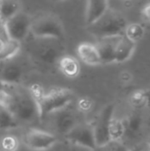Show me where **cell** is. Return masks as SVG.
<instances>
[{"label": "cell", "mask_w": 150, "mask_h": 151, "mask_svg": "<svg viewBox=\"0 0 150 151\" xmlns=\"http://www.w3.org/2000/svg\"><path fill=\"white\" fill-rule=\"evenodd\" d=\"M149 151H150V136H149Z\"/></svg>", "instance_id": "cell-32"}, {"label": "cell", "mask_w": 150, "mask_h": 151, "mask_svg": "<svg viewBox=\"0 0 150 151\" xmlns=\"http://www.w3.org/2000/svg\"><path fill=\"white\" fill-rule=\"evenodd\" d=\"M126 19L118 12L108 9L96 21L87 26L88 32L97 39L124 35Z\"/></svg>", "instance_id": "cell-3"}, {"label": "cell", "mask_w": 150, "mask_h": 151, "mask_svg": "<svg viewBox=\"0 0 150 151\" xmlns=\"http://www.w3.org/2000/svg\"><path fill=\"white\" fill-rule=\"evenodd\" d=\"M70 106L71 104L51 114L55 115L53 119V125L56 131L64 135L70 132L78 124L77 117L74 111L70 109Z\"/></svg>", "instance_id": "cell-11"}, {"label": "cell", "mask_w": 150, "mask_h": 151, "mask_svg": "<svg viewBox=\"0 0 150 151\" xmlns=\"http://www.w3.org/2000/svg\"><path fill=\"white\" fill-rule=\"evenodd\" d=\"M29 58L20 55V51L13 58L0 61V81L5 85H18L23 80Z\"/></svg>", "instance_id": "cell-6"}, {"label": "cell", "mask_w": 150, "mask_h": 151, "mask_svg": "<svg viewBox=\"0 0 150 151\" xmlns=\"http://www.w3.org/2000/svg\"><path fill=\"white\" fill-rule=\"evenodd\" d=\"M74 94L71 89L55 88L50 89L37 101L40 119H43L52 113L60 111L72 104Z\"/></svg>", "instance_id": "cell-5"}, {"label": "cell", "mask_w": 150, "mask_h": 151, "mask_svg": "<svg viewBox=\"0 0 150 151\" xmlns=\"http://www.w3.org/2000/svg\"><path fill=\"white\" fill-rule=\"evenodd\" d=\"M0 1H1V0H0Z\"/></svg>", "instance_id": "cell-35"}, {"label": "cell", "mask_w": 150, "mask_h": 151, "mask_svg": "<svg viewBox=\"0 0 150 151\" xmlns=\"http://www.w3.org/2000/svg\"><path fill=\"white\" fill-rule=\"evenodd\" d=\"M120 37L121 35L97 39L95 45L96 46V49L98 50L102 65H109L115 63L116 47Z\"/></svg>", "instance_id": "cell-12"}, {"label": "cell", "mask_w": 150, "mask_h": 151, "mask_svg": "<svg viewBox=\"0 0 150 151\" xmlns=\"http://www.w3.org/2000/svg\"><path fill=\"white\" fill-rule=\"evenodd\" d=\"M19 146L18 138L11 134L4 135L0 139L1 151H17Z\"/></svg>", "instance_id": "cell-23"}, {"label": "cell", "mask_w": 150, "mask_h": 151, "mask_svg": "<svg viewBox=\"0 0 150 151\" xmlns=\"http://www.w3.org/2000/svg\"><path fill=\"white\" fill-rule=\"evenodd\" d=\"M28 89H29V92H30V94L32 95V96L35 99V101L37 102L43 95H44V90H43V88L40 86V85H38V84H33L30 88H28Z\"/></svg>", "instance_id": "cell-27"}, {"label": "cell", "mask_w": 150, "mask_h": 151, "mask_svg": "<svg viewBox=\"0 0 150 151\" xmlns=\"http://www.w3.org/2000/svg\"><path fill=\"white\" fill-rule=\"evenodd\" d=\"M22 10L20 0H1L0 1V18L6 21L16 13Z\"/></svg>", "instance_id": "cell-17"}, {"label": "cell", "mask_w": 150, "mask_h": 151, "mask_svg": "<svg viewBox=\"0 0 150 151\" xmlns=\"http://www.w3.org/2000/svg\"><path fill=\"white\" fill-rule=\"evenodd\" d=\"M126 126V134H133L139 133L142 127V119L141 116L139 114H133L131 115L126 121L125 122Z\"/></svg>", "instance_id": "cell-22"}, {"label": "cell", "mask_w": 150, "mask_h": 151, "mask_svg": "<svg viewBox=\"0 0 150 151\" xmlns=\"http://www.w3.org/2000/svg\"><path fill=\"white\" fill-rule=\"evenodd\" d=\"M4 84L2 81H0V91L4 88Z\"/></svg>", "instance_id": "cell-30"}, {"label": "cell", "mask_w": 150, "mask_h": 151, "mask_svg": "<svg viewBox=\"0 0 150 151\" xmlns=\"http://www.w3.org/2000/svg\"><path fill=\"white\" fill-rule=\"evenodd\" d=\"M25 144L32 150L44 151L52 148L57 138L51 133L40 129H30L25 134Z\"/></svg>", "instance_id": "cell-10"}, {"label": "cell", "mask_w": 150, "mask_h": 151, "mask_svg": "<svg viewBox=\"0 0 150 151\" xmlns=\"http://www.w3.org/2000/svg\"><path fill=\"white\" fill-rule=\"evenodd\" d=\"M0 105L10 111L19 123H31L40 119L37 102L30 94L29 89L19 84H4L0 91Z\"/></svg>", "instance_id": "cell-1"}, {"label": "cell", "mask_w": 150, "mask_h": 151, "mask_svg": "<svg viewBox=\"0 0 150 151\" xmlns=\"http://www.w3.org/2000/svg\"><path fill=\"white\" fill-rule=\"evenodd\" d=\"M136 43L129 40L125 35H121L115 51V63L121 64L127 61L135 50Z\"/></svg>", "instance_id": "cell-15"}, {"label": "cell", "mask_w": 150, "mask_h": 151, "mask_svg": "<svg viewBox=\"0 0 150 151\" xmlns=\"http://www.w3.org/2000/svg\"><path fill=\"white\" fill-rule=\"evenodd\" d=\"M113 113H114L113 104H109L105 106L99 113L95 124L93 125L96 148L102 147L111 141L109 134V127H110V122L113 118Z\"/></svg>", "instance_id": "cell-8"}, {"label": "cell", "mask_w": 150, "mask_h": 151, "mask_svg": "<svg viewBox=\"0 0 150 151\" xmlns=\"http://www.w3.org/2000/svg\"><path fill=\"white\" fill-rule=\"evenodd\" d=\"M51 1L56 2V3H59V2H63V1H65V0H51Z\"/></svg>", "instance_id": "cell-31"}, {"label": "cell", "mask_w": 150, "mask_h": 151, "mask_svg": "<svg viewBox=\"0 0 150 151\" xmlns=\"http://www.w3.org/2000/svg\"><path fill=\"white\" fill-rule=\"evenodd\" d=\"M86 13L85 23L86 26L91 25L96 21L108 9V0H86Z\"/></svg>", "instance_id": "cell-13"}, {"label": "cell", "mask_w": 150, "mask_h": 151, "mask_svg": "<svg viewBox=\"0 0 150 151\" xmlns=\"http://www.w3.org/2000/svg\"><path fill=\"white\" fill-rule=\"evenodd\" d=\"M22 48V43L15 40H8L4 42L0 48V61L6 60L15 57Z\"/></svg>", "instance_id": "cell-19"}, {"label": "cell", "mask_w": 150, "mask_h": 151, "mask_svg": "<svg viewBox=\"0 0 150 151\" xmlns=\"http://www.w3.org/2000/svg\"><path fill=\"white\" fill-rule=\"evenodd\" d=\"M30 35L38 38H65V26L58 16L53 13H42L33 18Z\"/></svg>", "instance_id": "cell-4"}, {"label": "cell", "mask_w": 150, "mask_h": 151, "mask_svg": "<svg viewBox=\"0 0 150 151\" xmlns=\"http://www.w3.org/2000/svg\"><path fill=\"white\" fill-rule=\"evenodd\" d=\"M65 137L70 143L73 145L83 147L92 151L96 149L93 125L77 124L65 135Z\"/></svg>", "instance_id": "cell-9"}, {"label": "cell", "mask_w": 150, "mask_h": 151, "mask_svg": "<svg viewBox=\"0 0 150 151\" xmlns=\"http://www.w3.org/2000/svg\"><path fill=\"white\" fill-rule=\"evenodd\" d=\"M2 132H3V131H2V130H0V139H1V137L3 136V135H2Z\"/></svg>", "instance_id": "cell-33"}, {"label": "cell", "mask_w": 150, "mask_h": 151, "mask_svg": "<svg viewBox=\"0 0 150 151\" xmlns=\"http://www.w3.org/2000/svg\"><path fill=\"white\" fill-rule=\"evenodd\" d=\"M33 17L21 10L14 16L5 21L10 39L23 42L30 34V27Z\"/></svg>", "instance_id": "cell-7"}, {"label": "cell", "mask_w": 150, "mask_h": 151, "mask_svg": "<svg viewBox=\"0 0 150 151\" xmlns=\"http://www.w3.org/2000/svg\"><path fill=\"white\" fill-rule=\"evenodd\" d=\"M131 102L132 104L135 107H141L143 105H145L147 103V96L143 92H136L132 96L131 98Z\"/></svg>", "instance_id": "cell-25"}, {"label": "cell", "mask_w": 150, "mask_h": 151, "mask_svg": "<svg viewBox=\"0 0 150 151\" xmlns=\"http://www.w3.org/2000/svg\"><path fill=\"white\" fill-rule=\"evenodd\" d=\"M57 64L60 72L68 78H75L80 74V65L74 57L65 54L58 59Z\"/></svg>", "instance_id": "cell-16"}, {"label": "cell", "mask_w": 150, "mask_h": 151, "mask_svg": "<svg viewBox=\"0 0 150 151\" xmlns=\"http://www.w3.org/2000/svg\"><path fill=\"white\" fill-rule=\"evenodd\" d=\"M93 151H131L128 150V148L122 143L121 141H111L107 144L97 147L95 150Z\"/></svg>", "instance_id": "cell-24"}, {"label": "cell", "mask_w": 150, "mask_h": 151, "mask_svg": "<svg viewBox=\"0 0 150 151\" xmlns=\"http://www.w3.org/2000/svg\"><path fill=\"white\" fill-rule=\"evenodd\" d=\"M64 42V40L56 38H38L29 35L23 42H25V54L34 63L51 66L65 55Z\"/></svg>", "instance_id": "cell-2"}, {"label": "cell", "mask_w": 150, "mask_h": 151, "mask_svg": "<svg viewBox=\"0 0 150 151\" xmlns=\"http://www.w3.org/2000/svg\"><path fill=\"white\" fill-rule=\"evenodd\" d=\"M8 40H10V37L8 35L5 21H4L0 18V42L2 43H4V42H7Z\"/></svg>", "instance_id": "cell-28"}, {"label": "cell", "mask_w": 150, "mask_h": 151, "mask_svg": "<svg viewBox=\"0 0 150 151\" xmlns=\"http://www.w3.org/2000/svg\"><path fill=\"white\" fill-rule=\"evenodd\" d=\"M2 44H3V43H2V42H0V48H1V46H2Z\"/></svg>", "instance_id": "cell-34"}, {"label": "cell", "mask_w": 150, "mask_h": 151, "mask_svg": "<svg viewBox=\"0 0 150 151\" xmlns=\"http://www.w3.org/2000/svg\"><path fill=\"white\" fill-rule=\"evenodd\" d=\"M109 134L111 141H121L126 135L125 122L121 119L112 118L110 122Z\"/></svg>", "instance_id": "cell-20"}, {"label": "cell", "mask_w": 150, "mask_h": 151, "mask_svg": "<svg viewBox=\"0 0 150 151\" xmlns=\"http://www.w3.org/2000/svg\"><path fill=\"white\" fill-rule=\"evenodd\" d=\"M142 14H143V16L145 17V19H146L147 20L150 21V4H147V5L144 7L143 11H142Z\"/></svg>", "instance_id": "cell-29"}, {"label": "cell", "mask_w": 150, "mask_h": 151, "mask_svg": "<svg viewBox=\"0 0 150 151\" xmlns=\"http://www.w3.org/2000/svg\"><path fill=\"white\" fill-rule=\"evenodd\" d=\"M77 54L80 59L88 65H102L101 58L95 43L88 42H81L77 47Z\"/></svg>", "instance_id": "cell-14"}, {"label": "cell", "mask_w": 150, "mask_h": 151, "mask_svg": "<svg viewBox=\"0 0 150 151\" xmlns=\"http://www.w3.org/2000/svg\"><path fill=\"white\" fill-rule=\"evenodd\" d=\"M124 35L129 40H131L132 42L136 43L137 42L141 40L142 37L144 36L145 29L141 24L133 23V24H130V25L126 26V27L125 29V32H124Z\"/></svg>", "instance_id": "cell-21"}, {"label": "cell", "mask_w": 150, "mask_h": 151, "mask_svg": "<svg viewBox=\"0 0 150 151\" xmlns=\"http://www.w3.org/2000/svg\"><path fill=\"white\" fill-rule=\"evenodd\" d=\"M19 120L10 111L0 105V130L8 131L15 129L19 127Z\"/></svg>", "instance_id": "cell-18"}, {"label": "cell", "mask_w": 150, "mask_h": 151, "mask_svg": "<svg viewBox=\"0 0 150 151\" xmlns=\"http://www.w3.org/2000/svg\"><path fill=\"white\" fill-rule=\"evenodd\" d=\"M94 105L93 101L88 97H81L78 101V110L81 112L89 111Z\"/></svg>", "instance_id": "cell-26"}]
</instances>
